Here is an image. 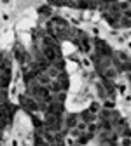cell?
<instances>
[{
  "instance_id": "obj_1",
  "label": "cell",
  "mask_w": 131,
  "mask_h": 146,
  "mask_svg": "<svg viewBox=\"0 0 131 146\" xmlns=\"http://www.w3.org/2000/svg\"><path fill=\"white\" fill-rule=\"evenodd\" d=\"M21 104L28 110V111H33V110H37V108H39V106H37L30 98H21Z\"/></svg>"
},
{
  "instance_id": "obj_2",
  "label": "cell",
  "mask_w": 131,
  "mask_h": 146,
  "mask_svg": "<svg viewBox=\"0 0 131 146\" xmlns=\"http://www.w3.org/2000/svg\"><path fill=\"white\" fill-rule=\"evenodd\" d=\"M81 117H82L84 122H91V120H93V110H87V111H84Z\"/></svg>"
},
{
  "instance_id": "obj_3",
  "label": "cell",
  "mask_w": 131,
  "mask_h": 146,
  "mask_svg": "<svg viewBox=\"0 0 131 146\" xmlns=\"http://www.w3.org/2000/svg\"><path fill=\"white\" fill-rule=\"evenodd\" d=\"M75 123H77V117H75V115H70V117L67 118V125H68V127H73Z\"/></svg>"
},
{
  "instance_id": "obj_4",
  "label": "cell",
  "mask_w": 131,
  "mask_h": 146,
  "mask_svg": "<svg viewBox=\"0 0 131 146\" xmlns=\"http://www.w3.org/2000/svg\"><path fill=\"white\" fill-rule=\"evenodd\" d=\"M40 12H42V14H46V16H47V14H49V9H47V7H42V9H40Z\"/></svg>"
}]
</instances>
